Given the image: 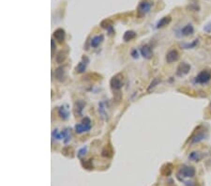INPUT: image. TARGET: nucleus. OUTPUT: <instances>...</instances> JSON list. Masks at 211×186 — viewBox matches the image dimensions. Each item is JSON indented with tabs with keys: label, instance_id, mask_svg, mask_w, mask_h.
<instances>
[{
	"label": "nucleus",
	"instance_id": "1",
	"mask_svg": "<svg viewBox=\"0 0 211 186\" xmlns=\"http://www.w3.org/2000/svg\"><path fill=\"white\" fill-rule=\"evenodd\" d=\"M194 176H195V169L191 166H186V165L182 166L177 173L178 179L182 177L180 181H183L184 178H193Z\"/></svg>",
	"mask_w": 211,
	"mask_h": 186
},
{
	"label": "nucleus",
	"instance_id": "2",
	"mask_svg": "<svg viewBox=\"0 0 211 186\" xmlns=\"http://www.w3.org/2000/svg\"><path fill=\"white\" fill-rule=\"evenodd\" d=\"M210 80H211V72L206 70H204L201 72H199L195 77V82L201 85L207 84Z\"/></svg>",
	"mask_w": 211,
	"mask_h": 186
},
{
	"label": "nucleus",
	"instance_id": "3",
	"mask_svg": "<svg viewBox=\"0 0 211 186\" xmlns=\"http://www.w3.org/2000/svg\"><path fill=\"white\" fill-rule=\"evenodd\" d=\"M208 136V133L206 132V130H201V131H198L196 133H194L191 137V144H196V143H199L203 140H205L206 137Z\"/></svg>",
	"mask_w": 211,
	"mask_h": 186
},
{
	"label": "nucleus",
	"instance_id": "4",
	"mask_svg": "<svg viewBox=\"0 0 211 186\" xmlns=\"http://www.w3.org/2000/svg\"><path fill=\"white\" fill-rule=\"evenodd\" d=\"M152 7V4L148 1H142L137 9V12H138V16L142 17L144 15H145L146 13H148Z\"/></svg>",
	"mask_w": 211,
	"mask_h": 186
},
{
	"label": "nucleus",
	"instance_id": "5",
	"mask_svg": "<svg viewBox=\"0 0 211 186\" xmlns=\"http://www.w3.org/2000/svg\"><path fill=\"white\" fill-rule=\"evenodd\" d=\"M190 71H191V65L186 63V62H182L177 69V75L179 77H182L186 75V74H188Z\"/></svg>",
	"mask_w": 211,
	"mask_h": 186
},
{
	"label": "nucleus",
	"instance_id": "6",
	"mask_svg": "<svg viewBox=\"0 0 211 186\" xmlns=\"http://www.w3.org/2000/svg\"><path fill=\"white\" fill-rule=\"evenodd\" d=\"M110 85H111V88L114 90H119L122 88V85H123L120 74H117V75L112 78L110 81Z\"/></svg>",
	"mask_w": 211,
	"mask_h": 186
},
{
	"label": "nucleus",
	"instance_id": "7",
	"mask_svg": "<svg viewBox=\"0 0 211 186\" xmlns=\"http://www.w3.org/2000/svg\"><path fill=\"white\" fill-rule=\"evenodd\" d=\"M166 61L168 63H173V62H176L179 59V54L177 50L173 49V50H170L167 55H166Z\"/></svg>",
	"mask_w": 211,
	"mask_h": 186
},
{
	"label": "nucleus",
	"instance_id": "8",
	"mask_svg": "<svg viewBox=\"0 0 211 186\" xmlns=\"http://www.w3.org/2000/svg\"><path fill=\"white\" fill-rule=\"evenodd\" d=\"M88 58L86 57H83V59H82V61L80 62V63L76 66V68H75V70H76V71L78 72V73H83L84 71H85V69H86V66H88Z\"/></svg>",
	"mask_w": 211,
	"mask_h": 186
},
{
	"label": "nucleus",
	"instance_id": "9",
	"mask_svg": "<svg viewBox=\"0 0 211 186\" xmlns=\"http://www.w3.org/2000/svg\"><path fill=\"white\" fill-rule=\"evenodd\" d=\"M141 54L146 59H150L153 57V52L151 50V48L148 45H144L141 48Z\"/></svg>",
	"mask_w": 211,
	"mask_h": 186
},
{
	"label": "nucleus",
	"instance_id": "10",
	"mask_svg": "<svg viewBox=\"0 0 211 186\" xmlns=\"http://www.w3.org/2000/svg\"><path fill=\"white\" fill-rule=\"evenodd\" d=\"M55 78L62 82V81H64L65 80V70H64V67H58L55 71Z\"/></svg>",
	"mask_w": 211,
	"mask_h": 186
},
{
	"label": "nucleus",
	"instance_id": "11",
	"mask_svg": "<svg viewBox=\"0 0 211 186\" xmlns=\"http://www.w3.org/2000/svg\"><path fill=\"white\" fill-rule=\"evenodd\" d=\"M90 129H91V125H88V124H84L83 122L75 125V132L77 133H83L84 132H88Z\"/></svg>",
	"mask_w": 211,
	"mask_h": 186
},
{
	"label": "nucleus",
	"instance_id": "12",
	"mask_svg": "<svg viewBox=\"0 0 211 186\" xmlns=\"http://www.w3.org/2000/svg\"><path fill=\"white\" fill-rule=\"evenodd\" d=\"M65 36H66V33H65L64 29H62V28H58L54 32L55 39L56 41H58L59 42H62L65 40Z\"/></svg>",
	"mask_w": 211,
	"mask_h": 186
},
{
	"label": "nucleus",
	"instance_id": "13",
	"mask_svg": "<svg viewBox=\"0 0 211 186\" xmlns=\"http://www.w3.org/2000/svg\"><path fill=\"white\" fill-rule=\"evenodd\" d=\"M58 115L62 119H67L69 118V109L67 105H62L58 108Z\"/></svg>",
	"mask_w": 211,
	"mask_h": 186
},
{
	"label": "nucleus",
	"instance_id": "14",
	"mask_svg": "<svg viewBox=\"0 0 211 186\" xmlns=\"http://www.w3.org/2000/svg\"><path fill=\"white\" fill-rule=\"evenodd\" d=\"M194 32V28L191 24H188L181 29V33L183 36H191Z\"/></svg>",
	"mask_w": 211,
	"mask_h": 186
},
{
	"label": "nucleus",
	"instance_id": "15",
	"mask_svg": "<svg viewBox=\"0 0 211 186\" xmlns=\"http://www.w3.org/2000/svg\"><path fill=\"white\" fill-rule=\"evenodd\" d=\"M85 104L82 101H78L75 103V106H74V114L76 116H81L82 114V111L84 107Z\"/></svg>",
	"mask_w": 211,
	"mask_h": 186
},
{
	"label": "nucleus",
	"instance_id": "16",
	"mask_svg": "<svg viewBox=\"0 0 211 186\" xmlns=\"http://www.w3.org/2000/svg\"><path fill=\"white\" fill-rule=\"evenodd\" d=\"M172 21V18L170 16H165L163 18H161L158 23H157V28H161L164 27L167 24H169Z\"/></svg>",
	"mask_w": 211,
	"mask_h": 186
},
{
	"label": "nucleus",
	"instance_id": "17",
	"mask_svg": "<svg viewBox=\"0 0 211 186\" xmlns=\"http://www.w3.org/2000/svg\"><path fill=\"white\" fill-rule=\"evenodd\" d=\"M102 41H103V35H98V36H95L94 38H92L90 44L92 47L96 48L102 43Z\"/></svg>",
	"mask_w": 211,
	"mask_h": 186
},
{
	"label": "nucleus",
	"instance_id": "18",
	"mask_svg": "<svg viewBox=\"0 0 211 186\" xmlns=\"http://www.w3.org/2000/svg\"><path fill=\"white\" fill-rule=\"evenodd\" d=\"M203 154L200 151H192L189 155V159L193 161V162H199V161L203 158Z\"/></svg>",
	"mask_w": 211,
	"mask_h": 186
},
{
	"label": "nucleus",
	"instance_id": "19",
	"mask_svg": "<svg viewBox=\"0 0 211 186\" xmlns=\"http://www.w3.org/2000/svg\"><path fill=\"white\" fill-rule=\"evenodd\" d=\"M135 37H136V33H135L134 31H132V30H128V31L125 32V34H124L123 39H124V41H125V42H130V41H131L132 39H134Z\"/></svg>",
	"mask_w": 211,
	"mask_h": 186
},
{
	"label": "nucleus",
	"instance_id": "20",
	"mask_svg": "<svg viewBox=\"0 0 211 186\" xmlns=\"http://www.w3.org/2000/svg\"><path fill=\"white\" fill-rule=\"evenodd\" d=\"M62 133H63V140H64V143L67 144L71 139V130L69 129V128H67Z\"/></svg>",
	"mask_w": 211,
	"mask_h": 186
},
{
	"label": "nucleus",
	"instance_id": "21",
	"mask_svg": "<svg viewBox=\"0 0 211 186\" xmlns=\"http://www.w3.org/2000/svg\"><path fill=\"white\" fill-rule=\"evenodd\" d=\"M66 57H67V53L64 52V51H60L57 56L55 57V61L57 62V63H63V62L65 61L66 59Z\"/></svg>",
	"mask_w": 211,
	"mask_h": 186
},
{
	"label": "nucleus",
	"instance_id": "22",
	"mask_svg": "<svg viewBox=\"0 0 211 186\" xmlns=\"http://www.w3.org/2000/svg\"><path fill=\"white\" fill-rule=\"evenodd\" d=\"M112 155H113V150H112L111 148V147H105L104 148H103V151H102V156L103 157H107V158H109V157H111Z\"/></svg>",
	"mask_w": 211,
	"mask_h": 186
},
{
	"label": "nucleus",
	"instance_id": "23",
	"mask_svg": "<svg viewBox=\"0 0 211 186\" xmlns=\"http://www.w3.org/2000/svg\"><path fill=\"white\" fill-rule=\"evenodd\" d=\"M198 41L199 40H195L193 42L191 43H188V42H185V43H181V47L184 48V49H191V48H194L197 44H198Z\"/></svg>",
	"mask_w": 211,
	"mask_h": 186
},
{
	"label": "nucleus",
	"instance_id": "24",
	"mask_svg": "<svg viewBox=\"0 0 211 186\" xmlns=\"http://www.w3.org/2000/svg\"><path fill=\"white\" fill-rule=\"evenodd\" d=\"M160 83V79L159 78H154L153 80H152V82L150 83V85H149V86H148V89H147V91H150L152 89H154L155 86H157V85H159Z\"/></svg>",
	"mask_w": 211,
	"mask_h": 186
},
{
	"label": "nucleus",
	"instance_id": "25",
	"mask_svg": "<svg viewBox=\"0 0 211 186\" xmlns=\"http://www.w3.org/2000/svg\"><path fill=\"white\" fill-rule=\"evenodd\" d=\"M53 137H55L57 140L62 139V138H63V133H58L57 130H55L53 132Z\"/></svg>",
	"mask_w": 211,
	"mask_h": 186
},
{
	"label": "nucleus",
	"instance_id": "26",
	"mask_svg": "<svg viewBox=\"0 0 211 186\" xmlns=\"http://www.w3.org/2000/svg\"><path fill=\"white\" fill-rule=\"evenodd\" d=\"M86 151H88V147H84V148H82L81 150L78 151V157L79 158H82V157H84L85 154H86Z\"/></svg>",
	"mask_w": 211,
	"mask_h": 186
},
{
	"label": "nucleus",
	"instance_id": "27",
	"mask_svg": "<svg viewBox=\"0 0 211 186\" xmlns=\"http://www.w3.org/2000/svg\"><path fill=\"white\" fill-rule=\"evenodd\" d=\"M83 166L86 169H93V166H92V163H91V160L89 161H86V162L83 163Z\"/></svg>",
	"mask_w": 211,
	"mask_h": 186
},
{
	"label": "nucleus",
	"instance_id": "28",
	"mask_svg": "<svg viewBox=\"0 0 211 186\" xmlns=\"http://www.w3.org/2000/svg\"><path fill=\"white\" fill-rule=\"evenodd\" d=\"M204 30H205L206 32H207V33H210V32H211V23H209V24H206V26H205Z\"/></svg>",
	"mask_w": 211,
	"mask_h": 186
},
{
	"label": "nucleus",
	"instance_id": "29",
	"mask_svg": "<svg viewBox=\"0 0 211 186\" xmlns=\"http://www.w3.org/2000/svg\"><path fill=\"white\" fill-rule=\"evenodd\" d=\"M131 56H132L133 58H138L139 55H138V52H137V50H136V49H134V50L131 52Z\"/></svg>",
	"mask_w": 211,
	"mask_h": 186
},
{
	"label": "nucleus",
	"instance_id": "30",
	"mask_svg": "<svg viewBox=\"0 0 211 186\" xmlns=\"http://www.w3.org/2000/svg\"><path fill=\"white\" fill-rule=\"evenodd\" d=\"M185 185L186 186H195L194 182L192 181H185Z\"/></svg>",
	"mask_w": 211,
	"mask_h": 186
},
{
	"label": "nucleus",
	"instance_id": "31",
	"mask_svg": "<svg viewBox=\"0 0 211 186\" xmlns=\"http://www.w3.org/2000/svg\"><path fill=\"white\" fill-rule=\"evenodd\" d=\"M51 45H52V54H53V53H54V50H55V44L54 40L51 41Z\"/></svg>",
	"mask_w": 211,
	"mask_h": 186
},
{
	"label": "nucleus",
	"instance_id": "32",
	"mask_svg": "<svg viewBox=\"0 0 211 186\" xmlns=\"http://www.w3.org/2000/svg\"><path fill=\"white\" fill-rule=\"evenodd\" d=\"M210 110H211V104H210Z\"/></svg>",
	"mask_w": 211,
	"mask_h": 186
}]
</instances>
